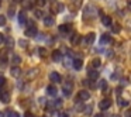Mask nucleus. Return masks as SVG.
<instances>
[{
	"label": "nucleus",
	"mask_w": 131,
	"mask_h": 117,
	"mask_svg": "<svg viewBox=\"0 0 131 117\" xmlns=\"http://www.w3.org/2000/svg\"><path fill=\"white\" fill-rule=\"evenodd\" d=\"M94 14H96V7H93L92 4H88V6L83 9V18H92L94 17Z\"/></svg>",
	"instance_id": "obj_1"
},
{
	"label": "nucleus",
	"mask_w": 131,
	"mask_h": 117,
	"mask_svg": "<svg viewBox=\"0 0 131 117\" xmlns=\"http://www.w3.org/2000/svg\"><path fill=\"white\" fill-rule=\"evenodd\" d=\"M88 99H90V93L88 90H80L76 96V102H85Z\"/></svg>",
	"instance_id": "obj_2"
},
{
	"label": "nucleus",
	"mask_w": 131,
	"mask_h": 117,
	"mask_svg": "<svg viewBox=\"0 0 131 117\" xmlns=\"http://www.w3.org/2000/svg\"><path fill=\"white\" fill-rule=\"evenodd\" d=\"M49 80H51L52 83H59L61 80H62V76H61L59 73H58V72H51V73H49Z\"/></svg>",
	"instance_id": "obj_3"
},
{
	"label": "nucleus",
	"mask_w": 131,
	"mask_h": 117,
	"mask_svg": "<svg viewBox=\"0 0 131 117\" xmlns=\"http://www.w3.org/2000/svg\"><path fill=\"white\" fill-rule=\"evenodd\" d=\"M110 106H111V100L110 99H103V100H100V103H99L100 110H107Z\"/></svg>",
	"instance_id": "obj_4"
},
{
	"label": "nucleus",
	"mask_w": 131,
	"mask_h": 117,
	"mask_svg": "<svg viewBox=\"0 0 131 117\" xmlns=\"http://www.w3.org/2000/svg\"><path fill=\"white\" fill-rule=\"evenodd\" d=\"M94 40H96V34H94V33H89L83 41H85V44H88V45H92V44L94 42Z\"/></svg>",
	"instance_id": "obj_5"
},
{
	"label": "nucleus",
	"mask_w": 131,
	"mask_h": 117,
	"mask_svg": "<svg viewBox=\"0 0 131 117\" xmlns=\"http://www.w3.org/2000/svg\"><path fill=\"white\" fill-rule=\"evenodd\" d=\"M88 78H89V80H96L97 78H99V72L96 71V69H89L88 71Z\"/></svg>",
	"instance_id": "obj_6"
},
{
	"label": "nucleus",
	"mask_w": 131,
	"mask_h": 117,
	"mask_svg": "<svg viewBox=\"0 0 131 117\" xmlns=\"http://www.w3.org/2000/svg\"><path fill=\"white\" fill-rule=\"evenodd\" d=\"M72 86H73V83L71 82V80H68V82L65 83V86H63V94H65V96H69V94H71V92H72Z\"/></svg>",
	"instance_id": "obj_7"
},
{
	"label": "nucleus",
	"mask_w": 131,
	"mask_h": 117,
	"mask_svg": "<svg viewBox=\"0 0 131 117\" xmlns=\"http://www.w3.org/2000/svg\"><path fill=\"white\" fill-rule=\"evenodd\" d=\"M24 34H26L27 37H35V35H37V28H35V26L34 27H27Z\"/></svg>",
	"instance_id": "obj_8"
},
{
	"label": "nucleus",
	"mask_w": 131,
	"mask_h": 117,
	"mask_svg": "<svg viewBox=\"0 0 131 117\" xmlns=\"http://www.w3.org/2000/svg\"><path fill=\"white\" fill-rule=\"evenodd\" d=\"M38 69L37 68H32V69H30V71H27V79H34L35 76H38Z\"/></svg>",
	"instance_id": "obj_9"
},
{
	"label": "nucleus",
	"mask_w": 131,
	"mask_h": 117,
	"mask_svg": "<svg viewBox=\"0 0 131 117\" xmlns=\"http://www.w3.org/2000/svg\"><path fill=\"white\" fill-rule=\"evenodd\" d=\"M72 65H73V68L76 69V71H80L82 66H83V61L80 59V58H76V59L72 61Z\"/></svg>",
	"instance_id": "obj_10"
},
{
	"label": "nucleus",
	"mask_w": 131,
	"mask_h": 117,
	"mask_svg": "<svg viewBox=\"0 0 131 117\" xmlns=\"http://www.w3.org/2000/svg\"><path fill=\"white\" fill-rule=\"evenodd\" d=\"M10 75H12L13 78H20V75H21V69L18 68V66H13V68L10 69Z\"/></svg>",
	"instance_id": "obj_11"
},
{
	"label": "nucleus",
	"mask_w": 131,
	"mask_h": 117,
	"mask_svg": "<svg viewBox=\"0 0 131 117\" xmlns=\"http://www.w3.org/2000/svg\"><path fill=\"white\" fill-rule=\"evenodd\" d=\"M0 100H2V102L3 103H10V93L9 92H2V93H0Z\"/></svg>",
	"instance_id": "obj_12"
},
{
	"label": "nucleus",
	"mask_w": 131,
	"mask_h": 117,
	"mask_svg": "<svg viewBox=\"0 0 131 117\" xmlns=\"http://www.w3.org/2000/svg\"><path fill=\"white\" fill-rule=\"evenodd\" d=\"M108 42H113V40L110 38V35L103 34L102 37H100V44H102V45H106V44H108Z\"/></svg>",
	"instance_id": "obj_13"
},
{
	"label": "nucleus",
	"mask_w": 131,
	"mask_h": 117,
	"mask_svg": "<svg viewBox=\"0 0 131 117\" xmlns=\"http://www.w3.org/2000/svg\"><path fill=\"white\" fill-rule=\"evenodd\" d=\"M52 59H54L55 62H61V61H62V54H61V51L55 49V51L52 52Z\"/></svg>",
	"instance_id": "obj_14"
},
{
	"label": "nucleus",
	"mask_w": 131,
	"mask_h": 117,
	"mask_svg": "<svg viewBox=\"0 0 131 117\" xmlns=\"http://www.w3.org/2000/svg\"><path fill=\"white\" fill-rule=\"evenodd\" d=\"M27 20V12L26 10H21L20 13H18V23L20 24H24Z\"/></svg>",
	"instance_id": "obj_15"
},
{
	"label": "nucleus",
	"mask_w": 131,
	"mask_h": 117,
	"mask_svg": "<svg viewBox=\"0 0 131 117\" xmlns=\"http://www.w3.org/2000/svg\"><path fill=\"white\" fill-rule=\"evenodd\" d=\"M58 30H59L62 34H66V33H69L72 30V27H71V24H61Z\"/></svg>",
	"instance_id": "obj_16"
},
{
	"label": "nucleus",
	"mask_w": 131,
	"mask_h": 117,
	"mask_svg": "<svg viewBox=\"0 0 131 117\" xmlns=\"http://www.w3.org/2000/svg\"><path fill=\"white\" fill-rule=\"evenodd\" d=\"M54 23H55L54 17H51V16H47V17H44V24H45L47 27H51V26H54Z\"/></svg>",
	"instance_id": "obj_17"
},
{
	"label": "nucleus",
	"mask_w": 131,
	"mask_h": 117,
	"mask_svg": "<svg viewBox=\"0 0 131 117\" xmlns=\"http://www.w3.org/2000/svg\"><path fill=\"white\" fill-rule=\"evenodd\" d=\"M47 92H48V94H49V96H57V93H58V89L55 88L54 85H49L48 88H47Z\"/></svg>",
	"instance_id": "obj_18"
},
{
	"label": "nucleus",
	"mask_w": 131,
	"mask_h": 117,
	"mask_svg": "<svg viewBox=\"0 0 131 117\" xmlns=\"http://www.w3.org/2000/svg\"><path fill=\"white\" fill-rule=\"evenodd\" d=\"M102 23L104 24V26H107V27H110L111 24H113V23H111V17H110V16H102Z\"/></svg>",
	"instance_id": "obj_19"
},
{
	"label": "nucleus",
	"mask_w": 131,
	"mask_h": 117,
	"mask_svg": "<svg viewBox=\"0 0 131 117\" xmlns=\"http://www.w3.org/2000/svg\"><path fill=\"white\" fill-rule=\"evenodd\" d=\"M63 9H65L63 3H57L54 6V9H52V12H54V13H61V12H63Z\"/></svg>",
	"instance_id": "obj_20"
},
{
	"label": "nucleus",
	"mask_w": 131,
	"mask_h": 117,
	"mask_svg": "<svg viewBox=\"0 0 131 117\" xmlns=\"http://www.w3.org/2000/svg\"><path fill=\"white\" fill-rule=\"evenodd\" d=\"M80 40H82V37H80L79 34H73L72 38H71V42L73 44V45H78V44L80 42Z\"/></svg>",
	"instance_id": "obj_21"
},
{
	"label": "nucleus",
	"mask_w": 131,
	"mask_h": 117,
	"mask_svg": "<svg viewBox=\"0 0 131 117\" xmlns=\"http://www.w3.org/2000/svg\"><path fill=\"white\" fill-rule=\"evenodd\" d=\"M100 65H102V59H100V58H93V59H92V66H93L94 69L100 68Z\"/></svg>",
	"instance_id": "obj_22"
},
{
	"label": "nucleus",
	"mask_w": 131,
	"mask_h": 117,
	"mask_svg": "<svg viewBox=\"0 0 131 117\" xmlns=\"http://www.w3.org/2000/svg\"><path fill=\"white\" fill-rule=\"evenodd\" d=\"M99 88L102 89L103 92H107V90H108V86H107V82H106L104 79H100V82H99Z\"/></svg>",
	"instance_id": "obj_23"
},
{
	"label": "nucleus",
	"mask_w": 131,
	"mask_h": 117,
	"mask_svg": "<svg viewBox=\"0 0 131 117\" xmlns=\"http://www.w3.org/2000/svg\"><path fill=\"white\" fill-rule=\"evenodd\" d=\"M37 52H38V55H40L41 58H45L47 54H48V52H47V49L44 48V47H40V48L37 49Z\"/></svg>",
	"instance_id": "obj_24"
},
{
	"label": "nucleus",
	"mask_w": 131,
	"mask_h": 117,
	"mask_svg": "<svg viewBox=\"0 0 131 117\" xmlns=\"http://www.w3.org/2000/svg\"><path fill=\"white\" fill-rule=\"evenodd\" d=\"M69 3H71V6H73L75 9H79L80 4H82V0H69Z\"/></svg>",
	"instance_id": "obj_25"
},
{
	"label": "nucleus",
	"mask_w": 131,
	"mask_h": 117,
	"mask_svg": "<svg viewBox=\"0 0 131 117\" xmlns=\"http://www.w3.org/2000/svg\"><path fill=\"white\" fill-rule=\"evenodd\" d=\"M111 30H113L114 34H118V33L121 31V26H120V24H111Z\"/></svg>",
	"instance_id": "obj_26"
},
{
	"label": "nucleus",
	"mask_w": 131,
	"mask_h": 117,
	"mask_svg": "<svg viewBox=\"0 0 131 117\" xmlns=\"http://www.w3.org/2000/svg\"><path fill=\"white\" fill-rule=\"evenodd\" d=\"M13 63H14L16 66H17L18 63H21V57H20V55H17V54L13 55Z\"/></svg>",
	"instance_id": "obj_27"
},
{
	"label": "nucleus",
	"mask_w": 131,
	"mask_h": 117,
	"mask_svg": "<svg viewBox=\"0 0 131 117\" xmlns=\"http://www.w3.org/2000/svg\"><path fill=\"white\" fill-rule=\"evenodd\" d=\"M4 44L7 45V48H12L13 45H14V42H13V40L10 37H7V38H4Z\"/></svg>",
	"instance_id": "obj_28"
},
{
	"label": "nucleus",
	"mask_w": 131,
	"mask_h": 117,
	"mask_svg": "<svg viewBox=\"0 0 131 117\" xmlns=\"http://www.w3.org/2000/svg\"><path fill=\"white\" fill-rule=\"evenodd\" d=\"M0 65L2 66L7 65V55H0Z\"/></svg>",
	"instance_id": "obj_29"
},
{
	"label": "nucleus",
	"mask_w": 131,
	"mask_h": 117,
	"mask_svg": "<svg viewBox=\"0 0 131 117\" xmlns=\"http://www.w3.org/2000/svg\"><path fill=\"white\" fill-rule=\"evenodd\" d=\"M128 104H130V103H128L127 100H123V99H118V106H120V107H127Z\"/></svg>",
	"instance_id": "obj_30"
},
{
	"label": "nucleus",
	"mask_w": 131,
	"mask_h": 117,
	"mask_svg": "<svg viewBox=\"0 0 131 117\" xmlns=\"http://www.w3.org/2000/svg\"><path fill=\"white\" fill-rule=\"evenodd\" d=\"M6 17H4V16L3 14H0V27H4V26H6Z\"/></svg>",
	"instance_id": "obj_31"
},
{
	"label": "nucleus",
	"mask_w": 131,
	"mask_h": 117,
	"mask_svg": "<svg viewBox=\"0 0 131 117\" xmlns=\"http://www.w3.org/2000/svg\"><path fill=\"white\" fill-rule=\"evenodd\" d=\"M7 116H9V117H20V114H18L17 111H12V110H10Z\"/></svg>",
	"instance_id": "obj_32"
},
{
	"label": "nucleus",
	"mask_w": 131,
	"mask_h": 117,
	"mask_svg": "<svg viewBox=\"0 0 131 117\" xmlns=\"http://www.w3.org/2000/svg\"><path fill=\"white\" fill-rule=\"evenodd\" d=\"M85 114H92V106H86L85 107Z\"/></svg>",
	"instance_id": "obj_33"
},
{
	"label": "nucleus",
	"mask_w": 131,
	"mask_h": 117,
	"mask_svg": "<svg viewBox=\"0 0 131 117\" xmlns=\"http://www.w3.org/2000/svg\"><path fill=\"white\" fill-rule=\"evenodd\" d=\"M34 14H35V17H37V18H41V17H42V12H41V10H35Z\"/></svg>",
	"instance_id": "obj_34"
},
{
	"label": "nucleus",
	"mask_w": 131,
	"mask_h": 117,
	"mask_svg": "<svg viewBox=\"0 0 131 117\" xmlns=\"http://www.w3.org/2000/svg\"><path fill=\"white\" fill-rule=\"evenodd\" d=\"M6 85V79H4L3 75H0V86H4Z\"/></svg>",
	"instance_id": "obj_35"
},
{
	"label": "nucleus",
	"mask_w": 131,
	"mask_h": 117,
	"mask_svg": "<svg viewBox=\"0 0 131 117\" xmlns=\"http://www.w3.org/2000/svg\"><path fill=\"white\" fill-rule=\"evenodd\" d=\"M120 82H121V85H124V86H127L128 83H130V80L127 79V78H124V79H120Z\"/></svg>",
	"instance_id": "obj_36"
},
{
	"label": "nucleus",
	"mask_w": 131,
	"mask_h": 117,
	"mask_svg": "<svg viewBox=\"0 0 131 117\" xmlns=\"http://www.w3.org/2000/svg\"><path fill=\"white\" fill-rule=\"evenodd\" d=\"M54 104H55V107H61V106H62V100H59V99H58V100H55V103H54Z\"/></svg>",
	"instance_id": "obj_37"
},
{
	"label": "nucleus",
	"mask_w": 131,
	"mask_h": 117,
	"mask_svg": "<svg viewBox=\"0 0 131 117\" xmlns=\"http://www.w3.org/2000/svg\"><path fill=\"white\" fill-rule=\"evenodd\" d=\"M18 44H20V47H23V48H26V47H27L26 40H20V41H18Z\"/></svg>",
	"instance_id": "obj_38"
},
{
	"label": "nucleus",
	"mask_w": 131,
	"mask_h": 117,
	"mask_svg": "<svg viewBox=\"0 0 131 117\" xmlns=\"http://www.w3.org/2000/svg\"><path fill=\"white\" fill-rule=\"evenodd\" d=\"M37 4H38L40 7H42L44 4H45V0H37Z\"/></svg>",
	"instance_id": "obj_39"
},
{
	"label": "nucleus",
	"mask_w": 131,
	"mask_h": 117,
	"mask_svg": "<svg viewBox=\"0 0 131 117\" xmlns=\"http://www.w3.org/2000/svg\"><path fill=\"white\" fill-rule=\"evenodd\" d=\"M9 16H10V17L14 16V9H13V7H10V9H9Z\"/></svg>",
	"instance_id": "obj_40"
},
{
	"label": "nucleus",
	"mask_w": 131,
	"mask_h": 117,
	"mask_svg": "<svg viewBox=\"0 0 131 117\" xmlns=\"http://www.w3.org/2000/svg\"><path fill=\"white\" fill-rule=\"evenodd\" d=\"M24 117H34V114H32V113H30V111H27V113L24 114Z\"/></svg>",
	"instance_id": "obj_41"
},
{
	"label": "nucleus",
	"mask_w": 131,
	"mask_h": 117,
	"mask_svg": "<svg viewBox=\"0 0 131 117\" xmlns=\"http://www.w3.org/2000/svg\"><path fill=\"white\" fill-rule=\"evenodd\" d=\"M3 42H4V35L0 34V44H3Z\"/></svg>",
	"instance_id": "obj_42"
},
{
	"label": "nucleus",
	"mask_w": 131,
	"mask_h": 117,
	"mask_svg": "<svg viewBox=\"0 0 131 117\" xmlns=\"http://www.w3.org/2000/svg\"><path fill=\"white\" fill-rule=\"evenodd\" d=\"M59 117H69V116H68V113H61Z\"/></svg>",
	"instance_id": "obj_43"
},
{
	"label": "nucleus",
	"mask_w": 131,
	"mask_h": 117,
	"mask_svg": "<svg viewBox=\"0 0 131 117\" xmlns=\"http://www.w3.org/2000/svg\"><path fill=\"white\" fill-rule=\"evenodd\" d=\"M125 117H131V110L127 111V114H125Z\"/></svg>",
	"instance_id": "obj_44"
},
{
	"label": "nucleus",
	"mask_w": 131,
	"mask_h": 117,
	"mask_svg": "<svg viewBox=\"0 0 131 117\" xmlns=\"http://www.w3.org/2000/svg\"><path fill=\"white\" fill-rule=\"evenodd\" d=\"M127 4H128V7H131V0H127Z\"/></svg>",
	"instance_id": "obj_45"
},
{
	"label": "nucleus",
	"mask_w": 131,
	"mask_h": 117,
	"mask_svg": "<svg viewBox=\"0 0 131 117\" xmlns=\"http://www.w3.org/2000/svg\"><path fill=\"white\" fill-rule=\"evenodd\" d=\"M111 117H121V116H120V114H113Z\"/></svg>",
	"instance_id": "obj_46"
},
{
	"label": "nucleus",
	"mask_w": 131,
	"mask_h": 117,
	"mask_svg": "<svg viewBox=\"0 0 131 117\" xmlns=\"http://www.w3.org/2000/svg\"><path fill=\"white\" fill-rule=\"evenodd\" d=\"M94 117H104L103 114H97V116H94Z\"/></svg>",
	"instance_id": "obj_47"
},
{
	"label": "nucleus",
	"mask_w": 131,
	"mask_h": 117,
	"mask_svg": "<svg viewBox=\"0 0 131 117\" xmlns=\"http://www.w3.org/2000/svg\"><path fill=\"white\" fill-rule=\"evenodd\" d=\"M0 117H4V113H2V111H0Z\"/></svg>",
	"instance_id": "obj_48"
},
{
	"label": "nucleus",
	"mask_w": 131,
	"mask_h": 117,
	"mask_svg": "<svg viewBox=\"0 0 131 117\" xmlns=\"http://www.w3.org/2000/svg\"><path fill=\"white\" fill-rule=\"evenodd\" d=\"M16 2H21V0H16Z\"/></svg>",
	"instance_id": "obj_49"
},
{
	"label": "nucleus",
	"mask_w": 131,
	"mask_h": 117,
	"mask_svg": "<svg viewBox=\"0 0 131 117\" xmlns=\"http://www.w3.org/2000/svg\"><path fill=\"white\" fill-rule=\"evenodd\" d=\"M49 2H55V0H49Z\"/></svg>",
	"instance_id": "obj_50"
}]
</instances>
